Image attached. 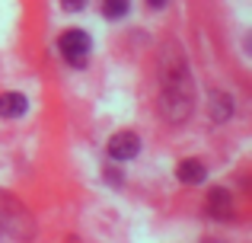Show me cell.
<instances>
[{"label": "cell", "mask_w": 252, "mask_h": 243, "mask_svg": "<svg viewBox=\"0 0 252 243\" xmlns=\"http://www.w3.org/2000/svg\"><path fill=\"white\" fill-rule=\"evenodd\" d=\"M160 112L166 122H185L191 112V77H189V68H185V58L179 48H166Z\"/></svg>", "instance_id": "obj_1"}, {"label": "cell", "mask_w": 252, "mask_h": 243, "mask_svg": "<svg viewBox=\"0 0 252 243\" xmlns=\"http://www.w3.org/2000/svg\"><path fill=\"white\" fill-rule=\"evenodd\" d=\"M58 51H61V58L67 64L86 68L90 51H93V38L86 35L83 29H67V32H61V38H58Z\"/></svg>", "instance_id": "obj_2"}, {"label": "cell", "mask_w": 252, "mask_h": 243, "mask_svg": "<svg viewBox=\"0 0 252 243\" xmlns=\"http://www.w3.org/2000/svg\"><path fill=\"white\" fill-rule=\"evenodd\" d=\"M141 154V138L134 131H118L109 138V157L112 160H134Z\"/></svg>", "instance_id": "obj_3"}, {"label": "cell", "mask_w": 252, "mask_h": 243, "mask_svg": "<svg viewBox=\"0 0 252 243\" xmlns=\"http://www.w3.org/2000/svg\"><path fill=\"white\" fill-rule=\"evenodd\" d=\"M208 211L214 214V218H220V221L233 218V199H230L227 189H211V195H208Z\"/></svg>", "instance_id": "obj_4"}, {"label": "cell", "mask_w": 252, "mask_h": 243, "mask_svg": "<svg viewBox=\"0 0 252 243\" xmlns=\"http://www.w3.org/2000/svg\"><path fill=\"white\" fill-rule=\"evenodd\" d=\"M29 109V100L23 93H0V115L3 119H19Z\"/></svg>", "instance_id": "obj_5"}, {"label": "cell", "mask_w": 252, "mask_h": 243, "mask_svg": "<svg viewBox=\"0 0 252 243\" xmlns=\"http://www.w3.org/2000/svg\"><path fill=\"white\" fill-rule=\"evenodd\" d=\"M204 176H208V170H204L201 160H182L179 163V179L185 186H198V182H204Z\"/></svg>", "instance_id": "obj_6"}, {"label": "cell", "mask_w": 252, "mask_h": 243, "mask_svg": "<svg viewBox=\"0 0 252 243\" xmlns=\"http://www.w3.org/2000/svg\"><path fill=\"white\" fill-rule=\"evenodd\" d=\"M128 10H131V0H102V13H105L109 19L128 16Z\"/></svg>", "instance_id": "obj_7"}, {"label": "cell", "mask_w": 252, "mask_h": 243, "mask_svg": "<svg viewBox=\"0 0 252 243\" xmlns=\"http://www.w3.org/2000/svg\"><path fill=\"white\" fill-rule=\"evenodd\" d=\"M61 3H64V10H83L86 0H61Z\"/></svg>", "instance_id": "obj_8"}, {"label": "cell", "mask_w": 252, "mask_h": 243, "mask_svg": "<svg viewBox=\"0 0 252 243\" xmlns=\"http://www.w3.org/2000/svg\"><path fill=\"white\" fill-rule=\"evenodd\" d=\"M147 6H154V10H163V6H166V0H147Z\"/></svg>", "instance_id": "obj_9"}]
</instances>
